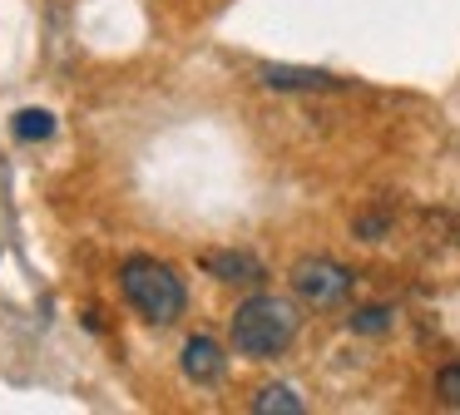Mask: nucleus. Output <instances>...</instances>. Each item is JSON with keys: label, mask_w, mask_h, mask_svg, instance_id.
Masks as SVG:
<instances>
[{"label": "nucleus", "mask_w": 460, "mask_h": 415, "mask_svg": "<svg viewBox=\"0 0 460 415\" xmlns=\"http://www.w3.org/2000/svg\"><path fill=\"white\" fill-rule=\"evenodd\" d=\"M11 134L21 138V144H45V138H55V114L50 109H21V114L11 119Z\"/></svg>", "instance_id": "nucleus-7"}, {"label": "nucleus", "mask_w": 460, "mask_h": 415, "mask_svg": "<svg viewBox=\"0 0 460 415\" xmlns=\"http://www.w3.org/2000/svg\"><path fill=\"white\" fill-rule=\"evenodd\" d=\"M179 366H183V375H189L193 385H218L223 371H228V356H223V346L213 341V336H189Z\"/></svg>", "instance_id": "nucleus-4"}, {"label": "nucleus", "mask_w": 460, "mask_h": 415, "mask_svg": "<svg viewBox=\"0 0 460 415\" xmlns=\"http://www.w3.org/2000/svg\"><path fill=\"white\" fill-rule=\"evenodd\" d=\"M351 282H357L351 267H341L337 257H302V262L292 267V292L312 306H337L341 296L351 292Z\"/></svg>", "instance_id": "nucleus-3"}, {"label": "nucleus", "mask_w": 460, "mask_h": 415, "mask_svg": "<svg viewBox=\"0 0 460 415\" xmlns=\"http://www.w3.org/2000/svg\"><path fill=\"white\" fill-rule=\"evenodd\" d=\"M119 287H124V302H129L144 322H154V326L179 322L183 306H189L183 277L173 272L169 262H159V257H124Z\"/></svg>", "instance_id": "nucleus-2"}, {"label": "nucleus", "mask_w": 460, "mask_h": 415, "mask_svg": "<svg viewBox=\"0 0 460 415\" xmlns=\"http://www.w3.org/2000/svg\"><path fill=\"white\" fill-rule=\"evenodd\" d=\"M203 272L228 282V287H258L262 277H268L252 252H203Z\"/></svg>", "instance_id": "nucleus-5"}, {"label": "nucleus", "mask_w": 460, "mask_h": 415, "mask_svg": "<svg viewBox=\"0 0 460 415\" xmlns=\"http://www.w3.org/2000/svg\"><path fill=\"white\" fill-rule=\"evenodd\" d=\"M252 415H302V395L292 385H262L252 395Z\"/></svg>", "instance_id": "nucleus-8"}, {"label": "nucleus", "mask_w": 460, "mask_h": 415, "mask_svg": "<svg viewBox=\"0 0 460 415\" xmlns=\"http://www.w3.org/2000/svg\"><path fill=\"white\" fill-rule=\"evenodd\" d=\"M262 84L268 89H341L337 75L327 69H297V65H262Z\"/></svg>", "instance_id": "nucleus-6"}, {"label": "nucleus", "mask_w": 460, "mask_h": 415, "mask_svg": "<svg viewBox=\"0 0 460 415\" xmlns=\"http://www.w3.org/2000/svg\"><path fill=\"white\" fill-rule=\"evenodd\" d=\"M233 346H238V356H252V361H268V356L288 351L292 341H297L302 331V312L297 302H288V296L278 292H252L248 302H238V312H233Z\"/></svg>", "instance_id": "nucleus-1"}, {"label": "nucleus", "mask_w": 460, "mask_h": 415, "mask_svg": "<svg viewBox=\"0 0 460 415\" xmlns=\"http://www.w3.org/2000/svg\"><path fill=\"white\" fill-rule=\"evenodd\" d=\"M391 227V217L386 213H371V217H357V237H367V243H376L381 233Z\"/></svg>", "instance_id": "nucleus-11"}, {"label": "nucleus", "mask_w": 460, "mask_h": 415, "mask_svg": "<svg viewBox=\"0 0 460 415\" xmlns=\"http://www.w3.org/2000/svg\"><path fill=\"white\" fill-rule=\"evenodd\" d=\"M436 395H440L446 405H456V411H460V361L446 366V371L436 375Z\"/></svg>", "instance_id": "nucleus-10"}, {"label": "nucleus", "mask_w": 460, "mask_h": 415, "mask_svg": "<svg viewBox=\"0 0 460 415\" xmlns=\"http://www.w3.org/2000/svg\"><path fill=\"white\" fill-rule=\"evenodd\" d=\"M391 326V306H361V312H351V331L361 336H376Z\"/></svg>", "instance_id": "nucleus-9"}]
</instances>
